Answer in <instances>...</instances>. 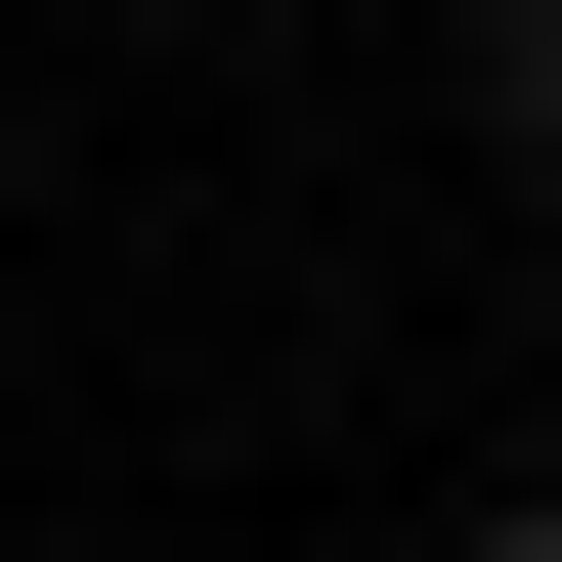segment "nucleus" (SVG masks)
<instances>
[{
    "label": "nucleus",
    "instance_id": "nucleus-1",
    "mask_svg": "<svg viewBox=\"0 0 562 562\" xmlns=\"http://www.w3.org/2000/svg\"><path fill=\"white\" fill-rule=\"evenodd\" d=\"M476 87H519V173H562V0H476Z\"/></svg>",
    "mask_w": 562,
    "mask_h": 562
},
{
    "label": "nucleus",
    "instance_id": "nucleus-2",
    "mask_svg": "<svg viewBox=\"0 0 562 562\" xmlns=\"http://www.w3.org/2000/svg\"><path fill=\"white\" fill-rule=\"evenodd\" d=\"M476 562H562V519H476Z\"/></svg>",
    "mask_w": 562,
    "mask_h": 562
}]
</instances>
